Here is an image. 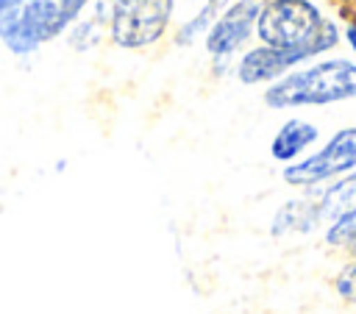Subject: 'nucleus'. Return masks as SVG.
Segmentation results:
<instances>
[{"instance_id":"nucleus-1","label":"nucleus","mask_w":356,"mask_h":314,"mask_svg":"<svg viewBox=\"0 0 356 314\" xmlns=\"http://www.w3.org/2000/svg\"><path fill=\"white\" fill-rule=\"evenodd\" d=\"M273 111L323 108L356 100V61L348 56H328L289 69L261 94Z\"/></svg>"},{"instance_id":"nucleus-2","label":"nucleus","mask_w":356,"mask_h":314,"mask_svg":"<svg viewBox=\"0 0 356 314\" xmlns=\"http://www.w3.org/2000/svg\"><path fill=\"white\" fill-rule=\"evenodd\" d=\"M86 0H0V39L14 56L50 42L81 14Z\"/></svg>"},{"instance_id":"nucleus-3","label":"nucleus","mask_w":356,"mask_h":314,"mask_svg":"<svg viewBox=\"0 0 356 314\" xmlns=\"http://www.w3.org/2000/svg\"><path fill=\"white\" fill-rule=\"evenodd\" d=\"M342 42V28L334 19H323V25L298 47H264L256 44L248 53H242V58L236 61V78L245 86H256V83H275L278 78H284L289 69L303 67L309 61H317L323 53L334 50Z\"/></svg>"},{"instance_id":"nucleus-4","label":"nucleus","mask_w":356,"mask_h":314,"mask_svg":"<svg viewBox=\"0 0 356 314\" xmlns=\"http://www.w3.org/2000/svg\"><path fill=\"white\" fill-rule=\"evenodd\" d=\"M356 170V125H342L328 133L309 156L281 167V181L298 192L328 186Z\"/></svg>"},{"instance_id":"nucleus-5","label":"nucleus","mask_w":356,"mask_h":314,"mask_svg":"<svg viewBox=\"0 0 356 314\" xmlns=\"http://www.w3.org/2000/svg\"><path fill=\"white\" fill-rule=\"evenodd\" d=\"M172 14V0H95V19L106 22L111 39L122 47L156 42Z\"/></svg>"},{"instance_id":"nucleus-6","label":"nucleus","mask_w":356,"mask_h":314,"mask_svg":"<svg viewBox=\"0 0 356 314\" xmlns=\"http://www.w3.org/2000/svg\"><path fill=\"white\" fill-rule=\"evenodd\" d=\"M325 19L314 0H264L256 19V39L264 47H298Z\"/></svg>"},{"instance_id":"nucleus-7","label":"nucleus","mask_w":356,"mask_h":314,"mask_svg":"<svg viewBox=\"0 0 356 314\" xmlns=\"http://www.w3.org/2000/svg\"><path fill=\"white\" fill-rule=\"evenodd\" d=\"M264 0H236L231 3L209 28L206 33V50L214 58V69L225 72V61L245 47V42L256 33V19L261 14Z\"/></svg>"},{"instance_id":"nucleus-8","label":"nucleus","mask_w":356,"mask_h":314,"mask_svg":"<svg viewBox=\"0 0 356 314\" xmlns=\"http://www.w3.org/2000/svg\"><path fill=\"white\" fill-rule=\"evenodd\" d=\"M323 139V128L309 117H289L284 119L273 139H270V158L281 167H289L309 156Z\"/></svg>"},{"instance_id":"nucleus-9","label":"nucleus","mask_w":356,"mask_h":314,"mask_svg":"<svg viewBox=\"0 0 356 314\" xmlns=\"http://www.w3.org/2000/svg\"><path fill=\"white\" fill-rule=\"evenodd\" d=\"M323 231L320 214H317V203L309 192H300L289 200H284L273 217H270V236L273 239H284V236H309Z\"/></svg>"},{"instance_id":"nucleus-10","label":"nucleus","mask_w":356,"mask_h":314,"mask_svg":"<svg viewBox=\"0 0 356 314\" xmlns=\"http://www.w3.org/2000/svg\"><path fill=\"white\" fill-rule=\"evenodd\" d=\"M317 203V214H320V222L323 228L328 222H334L337 217L348 214L356 208V170L348 172L345 178L328 183V186H320V189H312L309 192Z\"/></svg>"},{"instance_id":"nucleus-11","label":"nucleus","mask_w":356,"mask_h":314,"mask_svg":"<svg viewBox=\"0 0 356 314\" xmlns=\"http://www.w3.org/2000/svg\"><path fill=\"white\" fill-rule=\"evenodd\" d=\"M228 6H231V0H206V6H203V8H200V11H197L181 31H178L175 42H178V44H192L203 31L209 33V28L214 25V19H217Z\"/></svg>"},{"instance_id":"nucleus-12","label":"nucleus","mask_w":356,"mask_h":314,"mask_svg":"<svg viewBox=\"0 0 356 314\" xmlns=\"http://www.w3.org/2000/svg\"><path fill=\"white\" fill-rule=\"evenodd\" d=\"M320 233H323V245L325 247L345 253V247L356 239V208L348 211V214H342V217H337L334 222H328Z\"/></svg>"},{"instance_id":"nucleus-13","label":"nucleus","mask_w":356,"mask_h":314,"mask_svg":"<svg viewBox=\"0 0 356 314\" xmlns=\"http://www.w3.org/2000/svg\"><path fill=\"white\" fill-rule=\"evenodd\" d=\"M331 289H334L337 300H342L345 306L356 308V258H345L342 261V267L331 278Z\"/></svg>"},{"instance_id":"nucleus-14","label":"nucleus","mask_w":356,"mask_h":314,"mask_svg":"<svg viewBox=\"0 0 356 314\" xmlns=\"http://www.w3.org/2000/svg\"><path fill=\"white\" fill-rule=\"evenodd\" d=\"M342 39H345V44L350 47L353 61H356V19H348V22H345V28H342Z\"/></svg>"},{"instance_id":"nucleus-15","label":"nucleus","mask_w":356,"mask_h":314,"mask_svg":"<svg viewBox=\"0 0 356 314\" xmlns=\"http://www.w3.org/2000/svg\"><path fill=\"white\" fill-rule=\"evenodd\" d=\"M345 258H356V239H353V242L345 247Z\"/></svg>"}]
</instances>
